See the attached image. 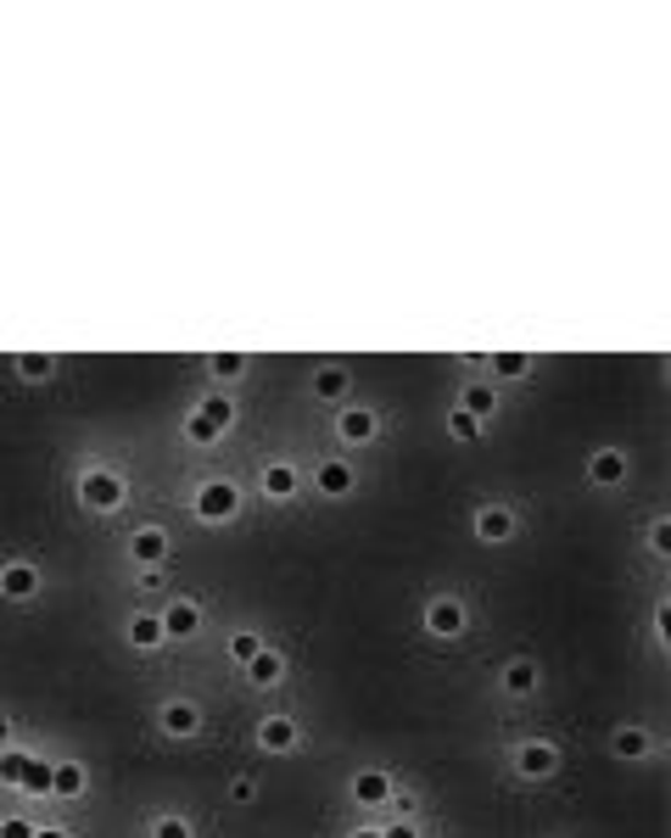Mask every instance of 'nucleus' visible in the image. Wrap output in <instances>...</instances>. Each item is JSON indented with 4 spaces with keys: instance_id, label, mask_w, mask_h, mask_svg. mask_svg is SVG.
I'll return each instance as SVG.
<instances>
[{
    "instance_id": "13",
    "label": "nucleus",
    "mask_w": 671,
    "mask_h": 838,
    "mask_svg": "<svg viewBox=\"0 0 671 838\" xmlns=\"http://www.w3.org/2000/svg\"><path fill=\"white\" fill-rule=\"evenodd\" d=\"M157 615H163V637H168V644H185V637L202 632V604H197V599H174V604L157 610Z\"/></svg>"
},
{
    "instance_id": "2",
    "label": "nucleus",
    "mask_w": 671,
    "mask_h": 838,
    "mask_svg": "<svg viewBox=\"0 0 671 838\" xmlns=\"http://www.w3.org/2000/svg\"><path fill=\"white\" fill-rule=\"evenodd\" d=\"M190 515H197L202 526H229L235 515H242V486H235L229 475H208L197 486V498H190Z\"/></svg>"
},
{
    "instance_id": "6",
    "label": "nucleus",
    "mask_w": 671,
    "mask_h": 838,
    "mask_svg": "<svg viewBox=\"0 0 671 838\" xmlns=\"http://www.w3.org/2000/svg\"><path fill=\"white\" fill-rule=\"evenodd\" d=\"M168 554H174V542H168L163 526H134V536H129V559H134V570H163Z\"/></svg>"
},
{
    "instance_id": "21",
    "label": "nucleus",
    "mask_w": 671,
    "mask_h": 838,
    "mask_svg": "<svg viewBox=\"0 0 671 838\" xmlns=\"http://www.w3.org/2000/svg\"><path fill=\"white\" fill-rule=\"evenodd\" d=\"M84 788H90V771L79 760H57V771H51V800H84Z\"/></svg>"
},
{
    "instance_id": "33",
    "label": "nucleus",
    "mask_w": 671,
    "mask_h": 838,
    "mask_svg": "<svg viewBox=\"0 0 671 838\" xmlns=\"http://www.w3.org/2000/svg\"><path fill=\"white\" fill-rule=\"evenodd\" d=\"M152 838H197V827H190V816H157Z\"/></svg>"
},
{
    "instance_id": "35",
    "label": "nucleus",
    "mask_w": 671,
    "mask_h": 838,
    "mask_svg": "<svg viewBox=\"0 0 671 838\" xmlns=\"http://www.w3.org/2000/svg\"><path fill=\"white\" fill-rule=\"evenodd\" d=\"M392 811H398V822H414V811H420V794H409V788H392Z\"/></svg>"
},
{
    "instance_id": "26",
    "label": "nucleus",
    "mask_w": 671,
    "mask_h": 838,
    "mask_svg": "<svg viewBox=\"0 0 671 838\" xmlns=\"http://www.w3.org/2000/svg\"><path fill=\"white\" fill-rule=\"evenodd\" d=\"M247 369H252V358H247V353H213V358H208V375H213L219 386H235Z\"/></svg>"
},
{
    "instance_id": "32",
    "label": "nucleus",
    "mask_w": 671,
    "mask_h": 838,
    "mask_svg": "<svg viewBox=\"0 0 671 838\" xmlns=\"http://www.w3.org/2000/svg\"><path fill=\"white\" fill-rule=\"evenodd\" d=\"M649 554H655V559L671 554V515H655V520H649Z\"/></svg>"
},
{
    "instance_id": "41",
    "label": "nucleus",
    "mask_w": 671,
    "mask_h": 838,
    "mask_svg": "<svg viewBox=\"0 0 671 838\" xmlns=\"http://www.w3.org/2000/svg\"><path fill=\"white\" fill-rule=\"evenodd\" d=\"M348 838H380V827H353Z\"/></svg>"
},
{
    "instance_id": "28",
    "label": "nucleus",
    "mask_w": 671,
    "mask_h": 838,
    "mask_svg": "<svg viewBox=\"0 0 671 838\" xmlns=\"http://www.w3.org/2000/svg\"><path fill=\"white\" fill-rule=\"evenodd\" d=\"M28 771V750H0V788H23Z\"/></svg>"
},
{
    "instance_id": "8",
    "label": "nucleus",
    "mask_w": 671,
    "mask_h": 838,
    "mask_svg": "<svg viewBox=\"0 0 671 838\" xmlns=\"http://www.w3.org/2000/svg\"><path fill=\"white\" fill-rule=\"evenodd\" d=\"M157 727L185 744V737H197V732H202V705H197V699H185V694H174V699H163Z\"/></svg>"
},
{
    "instance_id": "20",
    "label": "nucleus",
    "mask_w": 671,
    "mask_h": 838,
    "mask_svg": "<svg viewBox=\"0 0 671 838\" xmlns=\"http://www.w3.org/2000/svg\"><path fill=\"white\" fill-rule=\"evenodd\" d=\"M588 481L593 486H621V481H627V453H621V448H599L588 459Z\"/></svg>"
},
{
    "instance_id": "23",
    "label": "nucleus",
    "mask_w": 671,
    "mask_h": 838,
    "mask_svg": "<svg viewBox=\"0 0 671 838\" xmlns=\"http://www.w3.org/2000/svg\"><path fill=\"white\" fill-rule=\"evenodd\" d=\"M247 682L252 687H280L285 682V654L280 649H263L258 660H247Z\"/></svg>"
},
{
    "instance_id": "24",
    "label": "nucleus",
    "mask_w": 671,
    "mask_h": 838,
    "mask_svg": "<svg viewBox=\"0 0 671 838\" xmlns=\"http://www.w3.org/2000/svg\"><path fill=\"white\" fill-rule=\"evenodd\" d=\"M197 414H202V420H208V425L224 436V430L235 425V398H229V391H208V398L197 403Z\"/></svg>"
},
{
    "instance_id": "18",
    "label": "nucleus",
    "mask_w": 671,
    "mask_h": 838,
    "mask_svg": "<svg viewBox=\"0 0 671 838\" xmlns=\"http://www.w3.org/2000/svg\"><path fill=\"white\" fill-rule=\"evenodd\" d=\"M610 755L615 760H649L655 755V732L649 727H615L610 732Z\"/></svg>"
},
{
    "instance_id": "4",
    "label": "nucleus",
    "mask_w": 671,
    "mask_h": 838,
    "mask_svg": "<svg viewBox=\"0 0 671 838\" xmlns=\"http://www.w3.org/2000/svg\"><path fill=\"white\" fill-rule=\"evenodd\" d=\"M45 593V570L34 559H7L0 565V599L7 604H34Z\"/></svg>"
},
{
    "instance_id": "17",
    "label": "nucleus",
    "mask_w": 671,
    "mask_h": 838,
    "mask_svg": "<svg viewBox=\"0 0 671 838\" xmlns=\"http://www.w3.org/2000/svg\"><path fill=\"white\" fill-rule=\"evenodd\" d=\"M123 637H129V649H134V654H157V649L168 644V637H163V615H146V610L129 615Z\"/></svg>"
},
{
    "instance_id": "30",
    "label": "nucleus",
    "mask_w": 671,
    "mask_h": 838,
    "mask_svg": "<svg viewBox=\"0 0 671 838\" xmlns=\"http://www.w3.org/2000/svg\"><path fill=\"white\" fill-rule=\"evenodd\" d=\"M263 649H269V644H263L258 632H235V637H229V660H242V665H247V660H258Z\"/></svg>"
},
{
    "instance_id": "1",
    "label": "nucleus",
    "mask_w": 671,
    "mask_h": 838,
    "mask_svg": "<svg viewBox=\"0 0 671 838\" xmlns=\"http://www.w3.org/2000/svg\"><path fill=\"white\" fill-rule=\"evenodd\" d=\"M129 504V481L107 464H84L79 470V509L84 515H118Z\"/></svg>"
},
{
    "instance_id": "25",
    "label": "nucleus",
    "mask_w": 671,
    "mask_h": 838,
    "mask_svg": "<svg viewBox=\"0 0 671 838\" xmlns=\"http://www.w3.org/2000/svg\"><path fill=\"white\" fill-rule=\"evenodd\" d=\"M51 771H57V760L28 755V771H23V788H17V794H28V800H51Z\"/></svg>"
},
{
    "instance_id": "37",
    "label": "nucleus",
    "mask_w": 671,
    "mask_h": 838,
    "mask_svg": "<svg viewBox=\"0 0 671 838\" xmlns=\"http://www.w3.org/2000/svg\"><path fill=\"white\" fill-rule=\"evenodd\" d=\"M380 838H420L414 822H392V827H380Z\"/></svg>"
},
{
    "instance_id": "14",
    "label": "nucleus",
    "mask_w": 671,
    "mask_h": 838,
    "mask_svg": "<svg viewBox=\"0 0 671 838\" xmlns=\"http://www.w3.org/2000/svg\"><path fill=\"white\" fill-rule=\"evenodd\" d=\"M498 687H504V699H532L538 687H543V671H538V660H504V671H498Z\"/></svg>"
},
{
    "instance_id": "9",
    "label": "nucleus",
    "mask_w": 671,
    "mask_h": 838,
    "mask_svg": "<svg viewBox=\"0 0 671 838\" xmlns=\"http://www.w3.org/2000/svg\"><path fill=\"white\" fill-rule=\"evenodd\" d=\"M375 436H380V420H375V409L353 403V409H342V414H336V441H342V448H369Z\"/></svg>"
},
{
    "instance_id": "11",
    "label": "nucleus",
    "mask_w": 671,
    "mask_h": 838,
    "mask_svg": "<svg viewBox=\"0 0 671 838\" xmlns=\"http://www.w3.org/2000/svg\"><path fill=\"white\" fill-rule=\"evenodd\" d=\"M353 486H358V470L348 464V459H319L314 464V492L319 498H353Z\"/></svg>"
},
{
    "instance_id": "29",
    "label": "nucleus",
    "mask_w": 671,
    "mask_h": 838,
    "mask_svg": "<svg viewBox=\"0 0 671 838\" xmlns=\"http://www.w3.org/2000/svg\"><path fill=\"white\" fill-rule=\"evenodd\" d=\"M448 436H454V441H475V436H482V420L464 414V409L454 403V409H448Z\"/></svg>"
},
{
    "instance_id": "12",
    "label": "nucleus",
    "mask_w": 671,
    "mask_h": 838,
    "mask_svg": "<svg viewBox=\"0 0 671 838\" xmlns=\"http://www.w3.org/2000/svg\"><path fill=\"white\" fill-rule=\"evenodd\" d=\"M297 744H303V727L292 716H263L258 721V750H269V755H297Z\"/></svg>"
},
{
    "instance_id": "19",
    "label": "nucleus",
    "mask_w": 671,
    "mask_h": 838,
    "mask_svg": "<svg viewBox=\"0 0 671 838\" xmlns=\"http://www.w3.org/2000/svg\"><path fill=\"white\" fill-rule=\"evenodd\" d=\"M12 369H17V380H23V386H51L62 364H57V353H17V358H12Z\"/></svg>"
},
{
    "instance_id": "22",
    "label": "nucleus",
    "mask_w": 671,
    "mask_h": 838,
    "mask_svg": "<svg viewBox=\"0 0 671 838\" xmlns=\"http://www.w3.org/2000/svg\"><path fill=\"white\" fill-rule=\"evenodd\" d=\"M459 409H464V414H475V420L487 425V420L498 414V391H493V380H475V386H464V391H459Z\"/></svg>"
},
{
    "instance_id": "27",
    "label": "nucleus",
    "mask_w": 671,
    "mask_h": 838,
    "mask_svg": "<svg viewBox=\"0 0 671 838\" xmlns=\"http://www.w3.org/2000/svg\"><path fill=\"white\" fill-rule=\"evenodd\" d=\"M487 369H493V380H526L532 375V353H493Z\"/></svg>"
},
{
    "instance_id": "15",
    "label": "nucleus",
    "mask_w": 671,
    "mask_h": 838,
    "mask_svg": "<svg viewBox=\"0 0 671 838\" xmlns=\"http://www.w3.org/2000/svg\"><path fill=\"white\" fill-rule=\"evenodd\" d=\"M392 771H380V766H364V771H353V782H348V794L358 800V805H387L392 800Z\"/></svg>"
},
{
    "instance_id": "31",
    "label": "nucleus",
    "mask_w": 671,
    "mask_h": 838,
    "mask_svg": "<svg viewBox=\"0 0 671 838\" xmlns=\"http://www.w3.org/2000/svg\"><path fill=\"white\" fill-rule=\"evenodd\" d=\"M185 436H190V441H197V448H213V441H224V436H219V430H213V425H208V420H202L197 409H190V414H185Z\"/></svg>"
},
{
    "instance_id": "36",
    "label": "nucleus",
    "mask_w": 671,
    "mask_h": 838,
    "mask_svg": "<svg viewBox=\"0 0 671 838\" xmlns=\"http://www.w3.org/2000/svg\"><path fill=\"white\" fill-rule=\"evenodd\" d=\"M0 838H34V822L28 816H0Z\"/></svg>"
},
{
    "instance_id": "16",
    "label": "nucleus",
    "mask_w": 671,
    "mask_h": 838,
    "mask_svg": "<svg viewBox=\"0 0 671 838\" xmlns=\"http://www.w3.org/2000/svg\"><path fill=\"white\" fill-rule=\"evenodd\" d=\"M308 391H314V403H342L348 391H353L348 364H319V369L308 375Z\"/></svg>"
},
{
    "instance_id": "39",
    "label": "nucleus",
    "mask_w": 671,
    "mask_h": 838,
    "mask_svg": "<svg viewBox=\"0 0 671 838\" xmlns=\"http://www.w3.org/2000/svg\"><path fill=\"white\" fill-rule=\"evenodd\" d=\"M34 838H73L68 827H57V822H45V827H34Z\"/></svg>"
},
{
    "instance_id": "40",
    "label": "nucleus",
    "mask_w": 671,
    "mask_h": 838,
    "mask_svg": "<svg viewBox=\"0 0 671 838\" xmlns=\"http://www.w3.org/2000/svg\"><path fill=\"white\" fill-rule=\"evenodd\" d=\"M0 750H12V716L0 710Z\"/></svg>"
},
{
    "instance_id": "7",
    "label": "nucleus",
    "mask_w": 671,
    "mask_h": 838,
    "mask_svg": "<svg viewBox=\"0 0 671 838\" xmlns=\"http://www.w3.org/2000/svg\"><path fill=\"white\" fill-rule=\"evenodd\" d=\"M470 531H475V542H487V548H498V542H509L515 531H520V520H515V509L509 504H482L470 515Z\"/></svg>"
},
{
    "instance_id": "5",
    "label": "nucleus",
    "mask_w": 671,
    "mask_h": 838,
    "mask_svg": "<svg viewBox=\"0 0 671 838\" xmlns=\"http://www.w3.org/2000/svg\"><path fill=\"white\" fill-rule=\"evenodd\" d=\"M515 771L526 782H543L560 771V744L554 737H526V744H515Z\"/></svg>"
},
{
    "instance_id": "38",
    "label": "nucleus",
    "mask_w": 671,
    "mask_h": 838,
    "mask_svg": "<svg viewBox=\"0 0 671 838\" xmlns=\"http://www.w3.org/2000/svg\"><path fill=\"white\" fill-rule=\"evenodd\" d=\"M140 587H146V593H163V570H140Z\"/></svg>"
},
{
    "instance_id": "10",
    "label": "nucleus",
    "mask_w": 671,
    "mask_h": 838,
    "mask_svg": "<svg viewBox=\"0 0 671 838\" xmlns=\"http://www.w3.org/2000/svg\"><path fill=\"white\" fill-rule=\"evenodd\" d=\"M258 492H263L269 504H292L297 492H303V470H297V464H285V459H274V464L258 470Z\"/></svg>"
},
{
    "instance_id": "3",
    "label": "nucleus",
    "mask_w": 671,
    "mask_h": 838,
    "mask_svg": "<svg viewBox=\"0 0 671 838\" xmlns=\"http://www.w3.org/2000/svg\"><path fill=\"white\" fill-rule=\"evenodd\" d=\"M425 632L437 637V644H454V637H464L470 632V604L459 599V593H437L425 604Z\"/></svg>"
},
{
    "instance_id": "34",
    "label": "nucleus",
    "mask_w": 671,
    "mask_h": 838,
    "mask_svg": "<svg viewBox=\"0 0 671 838\" xmlns=\"http://www.w3.org/2000/svg\"><path fill=\"white\" fill-rule=\"evenodd\" d=\"M252 800H258V777H247V771H242V777L229 782V805H242V811H247Z\"/></svg>"
}]
</instances>
